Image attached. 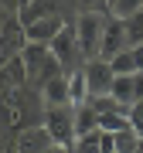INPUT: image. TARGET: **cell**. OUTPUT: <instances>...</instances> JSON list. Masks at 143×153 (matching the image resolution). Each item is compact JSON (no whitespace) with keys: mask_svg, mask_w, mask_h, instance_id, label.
Wrapping results in <instances>:
<instances>
[{"mask_svg":"<svg viewBox=\"0 0 143 153\" xmlns=\"http://www.w3.org/2000/svg\"><path fill=\"white\" fill-rule=\"evenodd\" d=\"M99 129H109V133H123V129H133V126H130V112H126V109L99 112Z\"/></svg>","mask_w":143,"mask_h":153,"instance_id":"2e32d148","label":"cell"},{"mask_svg":"<svg viewBox=\"0 0 143 153\" xmlns=\"http://www.w3.org/2000/svg\"><path fill=\"white\" fill-rule=\"evenodd\" d=\"M92 129H99V112L85 102V105L75 109V136H85V133H92Z\"/></svg>","mask_w":143,"mask_h":153,"instance_id":"9a60e30c","label":"cell"},{"mask_svg":"<svg viewBox=\"0 0 143 153\" xmlns=\"http://www.w3.org/2000/svg\"><path fill=\"white\" fill-rule=\"evenodd\" d=\"M109 4H112V0H106V10H109Z\"/></svg>","mask_w":143,"mask_h":153,"instance_id":"f546056e","label":"cell"},{"mask_svg":"<svg viewBox=\"0 0 143 153\" xmlns=\"http://www.w3.org/2000/svg\"><path fill=\"white\" fill-rule=\"evenodd\" d=\"M106 7V0H78V7H82V10H95V7Z\"/></svg>","mask_w":143,"mask_h":153,"instance_id":"484cf974","label":"cell"},{"mask_svg":"<svg viewBox=\"0 0 143 153\" xmlns=\"http://www.w3.org/2000/svg\"><path fill=\"white\" fill-rule=\"evenodd\" d=\"M24 44H28V31H24L21 17H17V10H14L10 17H4V21H0V68H4L10 58L21 55Z\"/></svg>","mask_w":143,"mask_h":153,"instance_id":"5b68a950","label":"cell"},{"mask_svg":"<svg viewBox=\"0 0 143 153\" xmlns=\"http://www.w3.org/2000/svg\"><path fill=\"white\" fill-rule=\"evenodd\" d=\"M130 126L143 136V99H136V102L130 105Z\"/></svg>","mask_w":143,"mask_h":153,"instance_id":"7402d4cb","label":"cell"},{"mask_svg":"<svg viewBox=\"0 0 143 153\" xmlns=\"http://www.w3.org/2000/svg\"><path fill=\"white\" fill-rule=\"evenodd\" d=\"M51 14H58V10H55V0H31L24 10H17V17H21L24 27L34 24V21H41V17H51Z\"/></svg>","mask_w":143,"mask_h":153,"instance_id":"5bb4252c","label":"cell"},{"mask_svg":"<svg viewBox=\"0 0 143 153\" xmlns=\"http://www.w3.org/2000/svg\"><path fill=\"white\" fill-rule=\"evenodd\" d=\"M68 102H72V109H78V105L89 102V82H85V71L82 68H72L68 71Z\"/></svg>","mask_w":143,"mask_h":153,"instance_id":"4fadbf2b","label":"cell"},{"mask_svg":"<svg viewBox=\"0 0 143 153\" xmlns=\"http://www.w3.org/2000/svg\"><path fill=\"white\" fill-rule=\"evenodd\" d=\"M116 153H143V136L136 129L116 133Z\"/></svg>","mask_w":143,"mask_h":153,"instance_id":"e0dca14e","label":"cell"},{"mask_svg":"<svg viewBox=\"0 0 143 153\" xmlns=\"http://www.w3.org/2000/svg\"><path fill=\"white\" fill-rule=\"evenodd\" d=\"M82 71H85V82H89V95H109L112 92L116 71H112L109 58H89L82 65Z\"/></svg>","mask_w":143,"mask_h":153,"instance_id":"8992f818","label":"cell"},{"mask_svg":"<svg viewBox=\"0 0 143 153\" xmlns=\"http://www.w3.org/2000/svg\"><path fill=\"white\" fill-rule=\"evenodd\" d=\"M112 71H116V75H136V58H133V51L126 48V51H119V55H116L112 58Z\"/></svg>","mask_w":143,"mask_h":153,"instance_id":"ffe728a7","label":"cell"},{"mask_svg":"<svg viewBox=\"0 0 143 153\" xmlns=\"http://www.w3.org/2000/svg\"><path fill=\"white\" fill-rule=\"evenodd\" d=\"M130 51H133V58H136V68L143 71V44H133Z\"/></svg>","mask_w":143,"mask_h":153,"instance_id":"d4e9b609","label":"cell"},{"mask_svg":"<svg viewBox=\"0 0 143 153\" xmlns=\"http://www.w3.org/2000/svg\"><path fill=\"white\" fill-rule=\"evenodd\" d=\"M48 48H51V55L61 61V68H65V71H72L75 58L82 55V51H78V38H75V24H65V27H61L55 38L48 41Z\"/></svg>","mask_w":143,"mask_h":153,"instance_id":"52a82bcc","label":"cell"},{"mask_svg":"<svg viewBox=\"0 0 143 153\" xmlns=\"http://www.w3.org/2000/svg\"><path fill=\"white\" fill-rule=\"evenodd\" d=\"M4 150H7V146H4V129H0V153H4Z\"/></svg>","mask_w":143,"mask_h":153,"instance_id":"f1b7e54d","label":"cell"},{"mask_svg":"<svg viewBox=\"0 0 143 153\" xmlns=\"http://www.w3.org/2000/svg\"><path fill=\"white\" fill-rule=\"evenodd\" d=\"M75 153H102V129H92L75 140Z\"/></svg>","mask_w":143,"mask_h":153,"instance_id":"ac0fdd59","label":"cell"},{"mask_svg":"<svg viewBox=\"0 0 143 153\" xmlns=\"http://www.w3.org/2000/svg\"><path fill=\"white\" fill-rule=\"evenodd\" d=\"M136 10H143V0H112L109 4V14L119 17V21H130Z\"/></svg>","mask_w":143,"mask_h":153,"instance_id":"d6986e66","label":"cell"},{"mask_svg":"<svg viewBox=\"0 0 143 153\" xmlns=\"http://www.w3.org/2000/svg\"><path fill=\"white\" fill-rule=\"evenodd\" d=\"M44 129L51 133V143L65 150H75V109L72 105H48L44 109Z\"/></svg>","mask_w":143,"mask_h":153,"instance_id":"277c9868","label":"cell"},{"mask_svg":"<svg viewBox=\"0 0 143 153\" xmlns=\"http://www.w3.org/2000/svg\"><path fill=\"white\" fill-rule=\"evenodd\" d=\"M21 58H24V65H28V85H38V92H41V85L48 82V78L65 75L61 61L51 55V48H48V44L28 41V44H24V51H21Z\"/></svg>","mask_w":143,"mask_h":153,"instance_id":"7a4b0ae2","label":"cell"},{"mask_svg":"<svg viewBox=\"0 0 143 153\" xmlns=\"http://www.w3.org/2000/svg\"><path fill=\"white\" fill-rule=\"evenodd\" d=\"M48 146H51V133L44 129V123L41 126H28L24 133L14 136V150L17 153H48Z\"/></svg>","mask_w":143,"mask_h":153,"instance_id":"9c48e42d","label":"cell"},{"mask_svg":"<svg viewBox=\"0 0 143 153\" xmlns=\"http://www.w3.org/2000/svg\"><path fill=\"white\" fill-rule=\"evenodd\" d=\"M109 95H112L119 105H126V109H130V105L140 99V92H136V75H116V82H112V92H109Z\"/></svg>","mask_w":143,"mask_h":153,"instance_id":"7c38bea8","label":"cell"},{"mask_svg":"<svg viewBox=\"0 0 143 153\" xmlns=\"http://www.w3.org/2000/svg\"><path fill=\"white\" fill-rule=\"evenodd\" d=\"M28 4H31V0H14V7H17V10H24Z\"/></svg>","mask_w":143,"mask_h":153,"instance_id":"83f0119b","label":"cell"},{"mask_svg":"<svg viewBox=\"0 0 143 153\" xmlns=\"http://www.w3.org/2000/svg\"><path fill=\"white\" fill-rule=\"evenodd\" d=\"M126 44V21H119V17H106V31H102V48H99V58H116L119 51H126L123 48Z\"/></svg>","mask_w":143,"mask_h":153,"instance_id":"ba28073f","label":"cell"},{"mask_svg":"<svg viewBox=\"0 0 143 153\" xmlns=\"http://www.w3.org/2000/svg\"><path fill=\"white\" fill-rule=\"evenodd\" d=\"M126 41H130V48L133 44H143V10H136L126 21Z\"/></svg>","mask_w":143,"mask_h":153,"instance_id":"44dd1931","label":"cell"},{"mask_svg":"<svg viewBox=\"0 0 143 153\" xmlns=\"http://www.w3.org/2000/svg\"><path fill=\"white\" fill-rule=\"evenodd\" d=\"M65 17H61V14H51V17H41V21H34V24H28V27H24V31H28V41H38V44H48L51 38H55V34L61 31V27H65Z\"/></svg>","mask_w":143,"mask_h":153,"instance_id":"30bf717a","label":"cell"},{"mask_svg":"<svg viewBox=\"0 0 143 153\" xmlns=\"http://www.w3.org/2000/svg\"><path fill=\"white\" fill-rule=\"evenodd\" d=\"M48 153H68L65 146H58V143H51V146H48Z\"/></svg>","mask_w":143,"mask_h":153,"instance_id":"4316f807","label":"cell"},{"mask_svg":"<svg viewBox=\"0 0 143 153\" xmlns=\"http://www.w3.org/2000/svg\"><path fill=\"white\" fill-rule=\"evenodd\" d=\"M31 126V102H28V92L24 85H14L10 92L0 95V129L4 136H17Z\"/></svg>","mask_w":143,"mask_h":153,"instance_id":"6da1fadb","label":"cell"},{"mask_svg":"<svg viewBox=\"0 0 143 153\" xmlns=\"http://www.w3.org/2000/svg\"><path fill=\"white\" fill-rule=\"evenodd\" d=\"M102 153H116V133L102 129Z\"/></svg>","mask_w":143,"mask_h":153,"instance_id":"603a6c76","label":"cell"},{"mask_svg":"<svg viewBox=\"0 0 143 153\" xmlns=\"http://www.w3.org/2000/svg\"><path fill=\"white\" fill-rule=\"evenodd\" d=\"M102 31H106V17L99 10H82L75 17V38H78V51L82 58H99L102 48Z\"/></svg>","mask_w":143,"mask_h":153,"instance_id":"3957f363","label":"cell"},{"mask_svg":"<svg viewBox=\"0 0 143 153\" xmlns=\"http://www.w3.org/2000/svg\"><path fill=\"white\" fill-rule=\"evenodd\" d=\"M10 88H14L10 71H7V68H0V95H4V92H10Z\"/></svg>","mask_w":143,"mask_h":153,"instance_id":"cb8c5ba5","label":"cell"},{"mask_svg":"<svg viewBox=\"0 0 143 153\" xmlns=\"http://www.w3.org/2000/svg\"><path fill=\"white\" fill-rule=\"evenodd\" d=\"M41 102H44V109L48 105H72L68 102V71L65 75H55V78H48V82L41 85Z\"/></svg>","mask_w":143,"mask_h":153,"instance_id":"8fae6325","label":"cell"}]
</instances>
